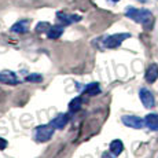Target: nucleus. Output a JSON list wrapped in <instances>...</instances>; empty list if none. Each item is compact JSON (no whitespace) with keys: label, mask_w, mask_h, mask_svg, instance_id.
Masks as SVG:
<instances>
[{"label":"nucleus","mask_w":158,"mask_h":158,"mask_svg":"<svg viewBox=\"0 0 158 158\" xmlns=\"http://www.w3.org/2000/svg\"><path fill=\"white\" fill-rule=\"evenodd\" d=\"M28 29H29V21L28 19H21L11 26V32L13 33H26Z\"/></svg>","instance_id":"9"},{"label":"nucleus","mask_w":158,"mask_h":158,"mask_svg":"<svg viewBox=\"0 0 158 158\" xmlns=\"http://www.w3.org/2000/svg\"><path fill=\"white\" fill-rule=\"evenodd\" d=\"M81 106H83V99H81L80 96H76V98L72 99L70 103H69V110L76 113V111H78L81 109Z\"/></svg>","instance_id":"15"},{"label":"nucleus","mask_w":158,"mask_h":158,"mask_svg":"<svg viewBox=\"0 0 158 158\" xmlns=\"http://www.w3.org/2000/svg\"><path fill=\"white\" fill-rule=\"evenodd\" d=\"M129 37H131L129 33H115V35L107 36L103 40V44H105L106 48H117L124 43V40H127Z\"/></svg>","instance_id":"3"},{"label":"nucleus","mask_w":158,"mask_h":158,"mask_svg":"<svg viewBox=\"0 0 158 158\" xmlns=\"http://www.w3.org/2000/svg\"><path fill=\"white\" fill-rule=\"evenodd\" d=\"M63 33V25H52L47 32L48 39H59Z\"/></svg>","instance_id":"13"},{"label":"nucleus","mask_w":158,"mask_h":158,"mask_svg":"<svg viewBox=\"0 0 158 158\" xmlns=\"http://www.w3.org/2000/svg\"><path fill=\"white\" fill-rule=\"evenodd\" d=\"M114 157L115 156L111 153V151H110V153H103V156H102V158H114Z\"/></svg>","instance_id":"19"},{"label":"nucleus","mask_w":158,"mask_h":158,"mask_svg":"<svg viewBox=\"0 0 158 158\" xmlns=\"http://www.w3.org/2000/svg\"><path fill=\"white\" fill-rule=\"evenodd\" d=\"M144 124L151 131H158V114H154V113L147 114L144 118Z\"/></svg>","instance_id":"10"},{"label":"nucleus","mask_w":158,"mask_h":158,"mask_svg":"<svg viewBox=\"0 0 158 158\" xmlns=\"http://www.w3.org/2000/svg\"><path fill=\"white\" fill-rule=\"evenodd\" d=\"M0 83L7 84V85H17V84L21 83V80L17 77V74L14 72L4 70V72H0Z\"/></svg>","instance_id":"6"},{"label":"nucleus","mask_w":158,"mask_h":158,"mask_svg":"<svg viewBox=\"0 0 158 158\" xmlns=\"http://www.w3.org/2000/svg\"><path fill=\"white\" fill-rule=\"evenodd\" d=\"M121 120H123V123L125 124L127 127L133 128V129H140L146 125L144 120H142V118L138 117V115H123Z\"/></svg>","instance_id":"4"},{"label":"nucleus","mask_w":158,"mask_h":158,"mask_svg":"<svg viewBox=\"0 0 158 158\" xmlns=\"http://www.w3.org/2000/svg\"><path fill=\"white\" fill-rule=\"evenodd\" d=\"M125 15L131 18L132 21L138 23H142L144 26H150L153 23V14L151 11L146 10V8H135V7H128L125 10Z\"/></svg>","instance_id":"1"},{"label":"nucleus","mask_w":158,"mask_h":158,"mask_svg":"<svg viewBox=\"0 0 158 158\" xmlns=\"http://www.w3.org/2000/svg\"><path fill=\"white\" fill-rule=\"evenodd\" d=\"M55 128L51 124H44V125H39L35 131V139L39 143H45L54 136Z\"/></svg>","instance_id":"2"},{"label":"nucleus","mask_w":158,"mask_h":158,"mask_svg":"<svg viewBox=\"0 0 158 158\" xmlns=\"http://www.w3.org/2000/svg\"><path fill=\"white\" fill-rule=\"evenodd\" d=\"M111 2H114V3H115V2H120V0H111Z\"/></svg>","instance_id":"20"},{"label":"nucleus","mask_w":158,"mask_h":158,"mask_svg":"<svg viewBox=\"0 0 158 158\" xmlns=\"http://www.w3.org/2000/svg\"><path fill=\"white\" fill-rule=\"evenodd\" d=\"M139 98H140L143 106L147 109L154 107V105H156V99H154L153 92H151L150 89H147V88H142V89L139 91Z\"/></svg>","instance_id":"5"},{"label":"nucleus","mask_w":158,"mask_h":158,"mask_svg":"<svg viewBox=\"0 0 158 158\" xmlns=\"http://www.w3.org/2000/svg\"><path fill=\"white\" fill-rule=\"evenodd\" d=\"M51 28V25L48 22H39L36 26V32L37 33H43V32H48Z\"/></svg>","instance_id":"17"},{"label":"nucleus","mask_w":158,"mask_h":158,"mask_svg":"<svg viewBox=\"0 0 158 158\" xmlns=\"http://www.w3.org/2000/svg\"><path fill=\"white\" fill-rule=\"evenodd\" d=\"M124 150V144L121 140H118V139H115L110 143V151L114 154V156H120L121 153H123Z\"/></svg>","instance_id":"14"},{"label":"nucleus","mask_w":158,"mask_h":158,"mask_svg":"<svg viewBox=\"0 0 158 158\" xmlns=\"http://www.w3.org/2000/svg\"><path fill=\"white\" fill-rule=\"evenodd\" d=\"M146 81L147 83H154V81L158 78V66L156 63H153V65L148 66V69L146 70Z\"/></svg>","instance_id":"11"},{"label":"nucleus","mask_w":158,"mask_h":158,"mask_svg":"<svg viewBox=\"0 0 158 158\" xmlns=\"http://www.w3.org/2000/svg\"><path fill=\"white\" fill-rule=\"evenodd\" d=\"M68 123H69V115L66 113H59L50 124L55 129H63L66 125H68Z\"/></svg>","instance_id":"8"},{"label":"nucleus","mask_w":158,"mask_h":158,"mask_svg":"<svg viewBox=\"0 0 158 158\" xmlns=\"http://www.w3.org/2000/svg\"><path fill=\"white\" fill-rule=\"evenodd\" d=\"M56 18H58V21H59V22L62 23L63 26H65V25H72V23H74V22H78V21H81V17H80V15L62 13V11L56 13Z\"/></svg>","instance_id":"7"},{"label":"nucleus","mask_w":158,"mask_h":158,"mask_svg":"<svg viewBox=\"0 0 158 158\" xmlns=\"http://www.w3.org/2000/svg\"><path fill=\"white\" fill-rule=\"evenodd\" d=\"M7 147V140L3 138H0V150H4V148Z\"/></svg>","instance_id":"18"},{"label":"nucleus","mask_w":158,"mask_h":158,"mask_svg":"<svg viewBox=\"0 0 158 158\" xmlns=\"http://www.w3.org/2000/svg\"><path fill=\"white\" fill-rule=\"evenodd\" d=\"M101 85H99V83H89L87 84L85 87H84L83 92L85 94V95H89V96H95V95H99L101 94Z\"/></svg>","instance_id":"12"},{"label":"nucleus","mask_w":158,"mask_h":158,"mask_svg":"<svg viewBox=\"0 0 158 158\" xmlns=\"http://www.w3.org/2000/svg\"><path fill=\"white\" fill-rule=\"evenodd\" d=\"M41 80H43V76L39 73H30L29 76L25 77V81H28V83H40Z\"/></svg>","instance_id":"16"}]
</instances>
